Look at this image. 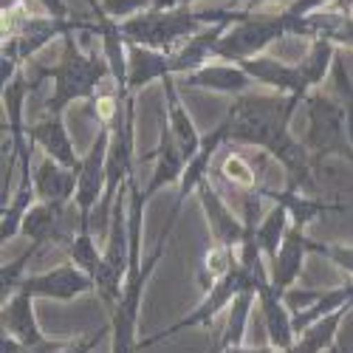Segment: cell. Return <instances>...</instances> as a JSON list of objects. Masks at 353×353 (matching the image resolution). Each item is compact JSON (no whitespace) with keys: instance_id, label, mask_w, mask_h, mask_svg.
I'll list each match as a JSON object with an SVG mask.
<instances>
[{"instance_id":"obj_4","label":"cell","mask_w":353,"mask_h":353,"mask_svg":"<svg viewBox=\"0 0 353 353\" xmlns=\"http://www.w3.org/2000/svg\"><path fill=\"white\" fill-rule=\"evenodd\" d=\"M303 108H305V125H308L303 144L308 147L314 164L319 167L331 156L353 161V144L347 136L345 105L334 94H322V88H314L303 99Z\"/></svg>"},{"instance_id":"obj_17","label":"cell","mask_w":353,"mask_h":353,"mask_svg":"<svg viewBox=\"0 0 353 353\" xmlns=\"http://www.w3.org/2000/svg\"><path fill=\"white\" fill-rule=\"evenodd\" d=\"M179 85L192 88V91H210V94H223L229 99H238L252 91L254 79L238 63H210L198 68L195 74L181 77Z\"/></svg>"},{"instance_id":"obj_23","label":"cell","mask_w":353,"mask_h":353,"mask_svg":"<svg viewBox=\"0 0 353 353\" xmlns=\"http://www.w3.org/2000/svg\"><path fill=\"white\" fill-rule=\"evenodd\" d=\"M34 192L46 203H71L77 195V181H79V170H68L63 164H57L51 159H43L34 172Z\"/></svg>"},{"instance_id":"obj_21","label":"cell","mask_w":353,"mask_h":353,"mask_svg":"<svg viewBox=\"0 0 353 353\" xmlns=\"http://www.w3.org/2000/svg\"><path fill=\"white\" fill-rule=\"evenodd\" d=\"M161 88H164V105H161L164 119H167V125H170V133H172L175 144L181 147L184 159L190 161V159L201 150L203 136L198 133L192 116H190V110H187V105H184V99H181V94H179V88H181L179 79L170 77V79L161 82Z\"/></svg>"},{"instance_id":"obj_32","label":"cell","mask_w":353,"mask_h":353,"mask_svg":"<svg viewBox=\"0 0 353 353\" xmlns=\"http://www.w3.org/2000/svg\"><path fill=\"white\" fill-rule=\"evenodd\" d=\"M331 85H334V97L345 105V113H347V136H350V144H353V79L345 68L342 60L334 63L331 68Z\"/></svg>"},{"instance_id":"obj_38","label":"cell","mask_w":353,"mask_h":353,"mask_svg":"<svg viewBox=\"0 0 353 353\" xmlns=\"http://www.w3.org/2000/svg\"><path fill=\"white\" fill-rule=\"evenodd\" d=\"M221 353H277L272 345H260V347H249V345H238V347H226Z\"/></svg>"},{"instance_id":"obj_31","label":"cell","mask_w":353,"mask_h":353,"mask_svg":"<svg viewBox=\"0 0 353 353\" xmlns=\"http://www.w3.org/2000/svg\"><path fill=\"white\" fill-rule=\"evenodd\" d=\"M65 254L71 257L74 266H79L82 272H88L91 277H97V272H99V263H102V252L97 249L94 232L79 229V232H77V238L71 241V246L65 249Z\"/></svg>"},{"instance_id":"obj_20","label":"cell","mask_w":353,"mask_h":353,"mask_svg":"<svg viewBox=\"0 0 353 353\" xmlns=\"http://www.w3.org/2000/svg\"><path fill=\"white\" fill-rule=\"evenodd\" d=\"M257 308H260V316H263V328H266L269 345L277 353H285L294 342H297L294 316H291V308H288L285 297L272 288V283H266V285L257 288Z\"/></svg>"},{"instance_id":"obj_30","label":"cell","mask_w":353,"mask_h":353,"mask_svg":"<svg viewBox=\"0 0 353 353\" xmlns=\"http://www.w3.org/2000/svg\"><path fill=\"white\" fill-rule=\"evenodd\" d=\"M234 266H238V252L226 249V246H218V243H210V249L203 252V257L198 263V283H201V288L207 291L221 277H226Z\"/></svg>"},{"instance_id":"obj_35","label":"cell","mask_w":353,"mask_h":353,"mask_svg":"<svg viewBox=\"0 0 353 353\" xmlns=\"http://www.w3.org/2000/svg\"><path fill=\"white\" fill-rule=\"evenodd\" d=\"M110 336V322L102 328V331H97V334H88V336H77V339H68V345L60 350V353H94L105 339Z\"/></svg>"},{"instance_id":"obj_22","label":"cell","mask_w":353,"mask_h":353,"mask_svg":"<svg viewBox=\"0 0 353 353\" xmlns=\"http://www.w3.org/2000/svg\"><path fill=\"white\" fill-rule=\"evenodd\" d=\"M0 325H3V334L28 345V347H40L48 342L46 331L37 322V311H34V297L17 291L9 300H3V311H0Z\"/></svg>"},{"instance_id":"obj_26","label":"cell","mask_w":353,"mask_h":353,"mask_svg":"<svg viewBox=\"0 0 353 353\" xmlns=\"http://www.w3.org/2000/svg\"><path fill=\"white\" fill-rule=\"evenodd\" d=\"M254 305H257V291H254V288L241 291L238 297L232 300V305L226 308V325H223V331L218 334V342L212 345L210 353H221V350H226V347H238V345H243V339H246V328H249V319H252Z\"/></svg>"},{"instance_id":"obj_5","label":"cell","mask_w":353,"mask_h":353,"mask_svg":"<svg viewBox=\"0 0 353 353\" xmlns=\"http://www.w3.org/2000/svg\"><path fill=\"white\" fill-rule=\"evenodd\" d=\"M119 26L128 46H141V48L164 51V54L179 51L201 28H207L198 20V12L187 3L175 9H147Z\"/></svg>"},{"instance_id":"obj_6","label":"cell","mask_w":353,"mask_h":353,"mask_svg":"<svg viewBox=\"0 0 353 353\" xmlns=\"http://www.w3.org/2000/svg\"><path fill=\"white\" fill-rule=\"evenodd\" d=\"M172 229H161L159 243L153 249V254L147 257L141 266L130 269L128 283H125V294L116 308H110V353H139L141 350V339H139V314H141V300H144V288L147 280L153 277L156 266L161 263V257L167 254V243H170Z\"/></svg>"},{"instance_id":"obj_29","label":"cell","mask_w":353,"mask_h":353,"mask_svg":"<svg viewBox=\"0 0 353 353\" xmlns=\"http://www.w3.org/2000/svg\"><path fill=\"white\" fill-rule=\"evenodd\" d=\"M334 63H336V46L331 40H311L305 57L297 65H300V74L305 77V82L314 91V88H322V82L331 77Z\"/></svg>"},{"instance_id":"obj_12","label":"cell","mask_w":353,"mask_h":353,"mask_svg":"<svg viewBox=\"0 0 353 353\" xmlns=\"http://www.w3.org/2000/svg\"><path fill=\"white\" fill-rule=\"evenodd\" d=\"M226 144H229V141H226V128L218 122L207 136H203L201 150L187 161L181 181H179V187H175V201H172V210H170V218H167V223H164V226H172V229H175V223H179V215H181V210H184L187 198H190V195H195V192H198V187H201L203 181H210L212 161H215L218 150H223Z\"/></svg>"},{"instance_id":"obj_2","label":"cell","mask_w":353,"mask_h":353,"mask_svg":"<svg viewBox=\"0 0 353 353\" xmlns=\"http://www.w3.org/2000/svg\"><path fill=\"white\" fill-rule=\"evenodd\" d=\"M303 99L283 94H243L232 99L221 125L226 128V141L234 147H249L272 156L280 144H285L291 133V122L297 116Z\"/></svg>"},{"instance_id":"obj_10","label":"cell","mask_w":353,"mask_h":353,"mask_svg":"<svg viewBox=\"0 0 353 353\" xmlns=\"http://www.w3.org/2000/svg\"><path fill=\"white\" fill-rule=\"evenodd\" d=\"M79 229H82V221H79V210H77L74 201L71 203L37 201L23 223V234L32 241V246H37V249L57 246L63 252L71 246V241L77 238Z\"/></svg>"},{"instance_id":"obj_39","label":"cell","mask_w":353,"mask_h":353,"mask_svg":"<svg viewBox=\"0 0 353 353\" xmlns=\"http://www.w3.org/2000/svg\"><path fill=\"white\" fill-rule=\"evenodd\" d=\"M336 3H339V0H336Z\"/></svg>"},{"instance_id":"obj_25","label":"cell","mask_w":353,"mask_h":353,"mask_svg":"<svg viewBox=\"0 0 353 353\" xmlns=\"http://www.w3.org/2000/svg\"><path fill=\"white\" fill-rule=\"evenodd\" d=\"M37 192H34V181L32 179H17V187L9 198H3V210H0V241H14L17 234H23V223L26 215L32 212V207L37 203Z\"/></svg>"},{"instance_id":"obj_27","label":"cell","mask_w":353,"mask_h":353,"mask_svg":"<svg viewBox=\"0 0 353 353\" xmlns=\"http://www.w3.org/2000/svg\"><path fill=\"white\" fill-rule=\"evenodd\" d=\"M291 221H288V212L280 207V203H272V210L260 218L257 226H252V238L257 241L260 252L266 254V260L272 263L283 246V238H285V232H288Z\"/></svg>"},{"instance_id":"obj_8","label":"cell","mask_w":353,"mask_h":353,"mask_svg":"<svg viewBox=\"0 0 353 353\" xmlns=\"http://www.w3.org/2000/svg\"><path fill=\"white\" fill-rule=\"evenodd\" d=\"M246 288H254V283H252V277L246 274V269L241 266V260H238V266H234L226 277H221L215 285H210L207 291H203L201 303H198L190 314H184L181 319H175L170 328H164V331H159V334H150V336H144V339L139 342L141 350L150 347V345H159V342H167V339H172V336H179L181 331L210 328L212 322H215V316H218L221 311H226V308L232 305V300L238 297L241 291H246Z\"/></svg>"},{"instance_id":"obj_36","label":"cell","mask_w":353,"mask_h":353,"mask_svg":"<svg viewBox=\"0 0 353 353\" xmlns=\"http://www.w3.org/2000/svg\"><path fill=\"white\" fill-rule=\"evenodd\" d=\"M37 6H40L46 14L57 17V20H71V17H74V12L68 9L65 0H37Z\"/></svg>"},{"instance_id":"obj_9","label":"cell","mask_w":353,"mask_h":353,"mask_svg":"<svg viewBox=\"0 0 353 353\" xmlns=\"http://www.w3.org/2000/svg\"><path fill=\"white\" fill-rule=\"evenodd\" d=\"M108 147H110V125H102L97 130V139L91 141V150L82 156V164H79L74 203L79 210L82 229L88 232H94V212L102 207L108 192Z\"/></svg>"},{"instance_id":"obj_16","label":"cell","mask_w":353,"mask_h":353,"mask_svg":"<svg viewBox=\"0 0 353 353\" xmlns=\"http://www.w3.org/2000/svg\"><path fill=\"white\" fill-rule=\"evenodd\" d=\"M257 192L263 198H269L272 203H280V207L288 212V221L294 229H308L316 218H325V215H342L345 212V203L336 201H325V198H316L308 192H294V190H274L269 184L257 187Z\"/></svg>"},{"instance_id":"obj_3","label":"cell","mask_w":353,"mask_h":353,"mask_svg":"<svg viewBox=\"0 0 353 353\" xmlns=\"http://www.w3.org/2000/svg\"><path fill=\"white\" fill-rule=\"evenodd\" d=\"M297 17L288 6L277 12H249L243 20L232 23L215 48V60L221 63H243L252 57L266 54V48L277 40L294 37Z\"/></svg>"},{"instance_id":"obj_11","label":"cell","mask_w":353,"mask_h":353,"mask_svg":"<svg viewBox=\"0 0 353 353\" xmlns=\"http://www.w3.org/2000/svg\"><path fill=\"white\" fill-rule=\"evenodd\" d=\"M23 294L34 300H54V303H74L85 294H97V280L82 272L74 263H63L51 272H40V274H26L20 288Z\"/></svg>"},{"instance_id":"obj_14","label":"cell","mask_w":353,"mask_h":353,"mask_svg":"<svg viewBox=\"0 0 353 353\" xmlns=\"http://www.w3.org/2000/svg\"><path fill=\"white\" fill-rule=\"evenodd\" d=\"M198 201H201V210H203V218H207V226H210V234H212V243L218 246H226V249H234L238 252L243 246V241L249 238V226L243 218H238L229 207L226 201L221 198V192L212 187V181H203L198 187Z\"/></svg>"},{"instance_id":"obj_37","label":"cell","mask_w":353,"mask_h":353,"mask_svg":"<svg viewBox=\"0 0 353 353\" xmlns=\"http://www.w3.org/2000/svg\"><path fill=\"white\" fill-rule=\"evenodd\" d=\"M187 6H195L198 0H184ZM288 0H238V9H246V12H257L263 6H285Z\"/></svg>"},{"instance_id":"obj_1","label":"cell","mask_w":353,"mask_h":353,"mask_svg":"<svg viewBox=\"0 0 353 353\" xmlns=\"http://www.w3.org/2000/svg\"><path fill=\"white\" fill-rule=\"evenodd\" d=\"M79 34L88 32H74L63 40V57L57 65H40L34 71H26L34 91L43 82H54V91L46 99V113L65 116L68 105L74 102L88 105L105 91L108 82H113L105 54L97 48H85L79 43Z\"/></svg>"},{"instance_id":"obj_34","label":"cell","mask_w":353,"mask_h":353,"mask_svg":"<svg viewBox=\"0 0 353 353\" xmlns=\"http://www.w3.org/2000/svg\"><path fill=\"white\" fill-rule=\"evenodd\" d=\"M156 0H99V12L113 17L116 23H125L147 9H153Z\"/></svg>"},{"instance_id":"obj_24","label":"cell","mask_w":353,"mask_h":353,"mask_svg":"<svg viewBox=\"0 0 353 353\" xmlns=\"http://www.w3.org/2000/svg\"><path fill=\"white\" fill-rule=\"evenodd\" d=\"M170 77H172L170 54L130 46V51H128V94L136 97L141 88H147L150 82H164Z\"/></svg>"},{"instance_id":"obj_18","label":"cell","mask_w":353,"mask_h":353,"mask_svg":"<svg viewBox=\"0 0 353 353\" xmlns=\"http://www.w3.org/2000/svg\"><path fill=\"white\" fill-rule=\"evenodd\" d=\"M28 139H32L34 147H40L43 156L63 164L68 170H79L82 156L77 153L74 139L65 128V116H57V113H46L40 122L28 125Z\"/></svg>"},{"instance_id":"obj_13","label":"cell","mask_w":353,"mask_h":353,"mask_svg":"<svg viewBox=\"0 0 353 353\" xmlns=\"http://www.w3.org/2000/svg\"><path fill=\"white\" fill-rule=\"evenodd\" d=\"M139 159L141 161H156L150 181H147V187H144V198L147 201H153L156 192H161L167 187H179L181 175H184V167H187V159H184L181 147L175 144V139L170 133L164 110H159V141H156V147L153 150H147V153H141Z\"/></svg>"},{"instance_id":"obj_28","label":"cell","mask_w":353,"mask_h":353,"mask_svg":"<svg viewBox=\"0 0 353 353\" xmlns=\"http://www.w3.org/2000/svg\"><path fill=\"white\" fill-rule=\"evenodd\" d=\"M257 161H260V150H257ZM257 161H254L252 156L241 153V150H232V153L221 161L218 175H221L226 184H232L234 190H241V192L257 190V187H263V181H260L263 172L257 170Z\"/></svg>"},{"instance_id":"obj_33","label":"cell","mask_w":353,"mask_h":353,"mask_svg":"<svg viewBox=\"0 0 353 353\" xmlns=\"http://www.w3.org/2000/svg\"><path fill=\"white\" fill-rule=\"evenodd\" d=\"M311 254L325 257L328 263H334L336 269H342L353 280V246H347V243H319V241H311Z\"/></svg>"},{"instance_id":"obj_7","label":"cell","mask_w":353,"mask_h":353,"mask_svg":"<svg viewBox=\"0 0 353 353\" xmlns=\"http://www.w3.org/2000/svg\"><path fill=\"white\" fill-rule=\"evenodd\" d=\"M130 274V226H128V190L113 201L108 218V243L102 252V263L97 272V297L105 308H116L125 294V283Z\"/></svg>"},{"instance_id":"obj_19","label":"cell","mask_w":353,"mask_h":353,"mask_svg":"<svg viewBox=\"0 0 353 353\" xmlns=\"http://www.w3.org/2000/svg\"><path fill=\"white\" fill-rule=\"evenodd\" d=\"M311 254V238L303 232V229H294L288 226L285 238H283V246L277 252V257L269 263V272H272V288L277 294H285L294 288L303 277V269H305V257Z\"/></svg>"},{"instance_id":"obj_15","label":"cell","mask_w":353,"mask_h":353,"mask_svg":"<svg viewBox=\"0 0 353 353\" xmlns=\"http://www.w3.org/2000/svg\"><path fill=\"white\" fill-rule=\"evenodd\" d=\"M238 65L254 79V85L269 88L274 94L297 97V99H305L311 94V85L300 74V65H291V63L280 60V57L260 54V57H252V60H243Z\"/></svg>"}]
</instances>
